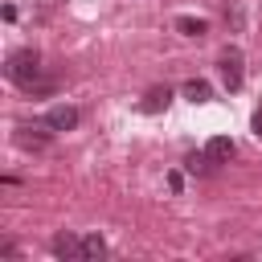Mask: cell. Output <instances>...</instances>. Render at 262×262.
I'll list each match as a JSON object with an SVG mask.
<instances>
[{
    "label": "cell",
    "mask_w": 262,
    "mask_h": 262,
    "mask_svg": "<svg viewBox=\"0 0 262 262\" xmlns=\"http://www.w3.org/2000/svg\"><path fill=\"white\" fill-rule=\"evenodd\" d=\"M8 78L16 86H25V90L41 86V57H37V49H16L8 57Z\"/></svg>",
    "instance_id": "6da1fadb"
},
{
    "label": "cell",
    "mask_w": 262,
    "mask_h": 262,
    "mask_svg": "<svg viewBox=\"0 0 262 262\" xmlns=\"http://www.w3.org/2000/svg\"><path fill=\"white\" fill-rule=\"evenodd\" d=\"M242 78H246L242 53H237V49H225V53H221V82H225V90H242Z\"/></svg>",
    "instance_id": "7a4b0ae2"
},
{
    "label": "cell",
    "mask_w": 262,
    "mask_h": 262,
    "mask_svg": "<svg viewBox=\"0 0 262 262\" xmlns=\"http://www.w3.org/2000/svg\"><path fill=\"white\" fill-rule=\"evenodd\" d=\"M45 127H53V131H74V127H78V106H66V102L49 106V111H45Z\"/></svg>",
    "instance_id": "3957f363"
},
{
    "label": "cell",
    "mask_w": 262,
    "mask_h": 262,
    "mask_svg": "<svg viewBox=\"0 0 262 262\" xmlns=\"http://www.w3.org/2000/svg\"><path fill=\"white\" fill-rule=\"evenodd\" d=\"M49 250H53V258H61V262H66V258H82V237L70 233V229H66V233H53Z\"/></svg>",
    "instance_id": "277c9868"
},
{
    "label": "cell",
    "mask_w": 262,
    "mask_h": 262,
    "mask_svg": "<svg viewBox=\"0 0 262 262\" xmlns=\"http://www.w3.org/2000/svg\"><path fill=\"white\" fill-rule=\"evenodd\" d=\"M205 151H209V160H213V164H225V160L233 156V139H225V135H213V139L205 143Z\"/></svg>",
    "instance_id": "5b68a950"
},
{
    "label": "cell",
    "mask_w": 262,
    "mask_h": 262,
    "mask_svg": "<svg viewBox=\"0 0 262 262\" xmlns=\"http://www.w3.org/2000/svg\"><path fill=\"white\" fill-rule=\"evenodd\" d=\"M168 102H172V90H168V86H151V90H147V98H143V111H147V115H156V111H164Z\"/></svg>",
    "instance_id": "8992f818"
},
{
    "label": "cell",
    "mask_w": 262,
    "mask_h": 262,
    "mask_svg": "<svg viewBox=\"0 0 262 262\" xmlns=\"http://www.w3.org/2000/svg\"><path fill=\"white\" fill-rule=\"evenodd\" d=\"M102 254H106V242H102L98 233H86V237H82V262H98Z\"/></svg>",
    "instance_id": "52a82bcc"
},
{
    "label": "cell",
    "mask_w": 262,
    "mask_h": 262,
    "mask_svg": "<svg viewBox=\"0 0 262 262\" xmlns=\"http://www.w3.org/2000/svg\"><path fill=\"white\" fill-rule=\"evenodd\" d=\"M184 98H188V102H209V98H213V90H209V82L192 78V82H184Z\"/></svg>",
    "instance_id": "ba28073f"
},
{
    "label": "cell",
    "mask_w": 262,
    "mask_h": 262,
    "mask_svg": "<svg viewBox=\"0 0 262 262\" xmlns=\"http://www.w3.org/2000/svg\"><path fill=\"white\" fill-rule=\"evenodd\" d=\"M176 29H180L184 37H205V33H209V25H205L201 16H180V20H176Z\"/></svg>",
    "instance_id": "9c48e42d"
},
{
    "label": "cell",
    "mask_w": 262,
    "mask_h": 262,
    "mask_svg": "<svg viewBox=\"0 0 262 262\" xmlns=\"http://www.w3.org/2000/svg\"><path fill=\"white\" fill-rule=\"evenodd\" d=\"M16 143H20V147H45L49 135H41V131L33 135V127H16Z\"/></svg>",
    "instance_id": "30bf717a"
},
{
    "label": "cell",
    "mask_w": 262,
    "mask_h": 262,
    "mask_svg": "<svg viewBox=\"0 0 262 262\" xmlns=\"http://www.w3.org/2000/svg\"><path fill=\"white\" fill-rule=\"evenodd\" d=\"M184 164H188V172H209V151L205 156H188Z\"/></svg>",
    "instance_id": "8fae6325"
},
{
    "label": "cell",
    "mask_w": 262,
    "mask_h": 262,
    "mask_svg": "<svg viewBox=\"0 0 262 262\" xmlns=\"http://www.w3.org/2000/svg\"><path fill=\"white\" fill-rule=\"evenodd\" d=\"M250 127H254V135H258V139H262V106H258V111H254V119H250Z\"/></svg>",
    "instance_id": "7c38bea8"
}]
</instances>
